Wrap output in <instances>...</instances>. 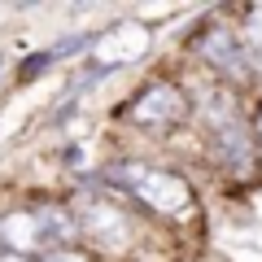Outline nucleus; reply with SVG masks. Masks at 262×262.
<instances>
[{
  "label": "nucleus",
  "mask_w": 262,
  "mask_h": 262,
  "mask_svg": "<svg viewBox=\"0 0 262 262\" xmlns=\"http://www.w3.org/2000/svg\"><path fill=\"white\" fill-rule=\"evenodd\" d=\"M70 210H75V223H79V245L88 253H96L101 262H122L140 249V241H144L140 214L122 196L96 188L92 179H79V192L70 196Z\"/></svg>",
  "instance_id": "obj_2"
},
{
  "label": "nucleus",
  "mask_w": 262,
  "mask_h": 262,
  "mask_svg": "<svg viewBox=\"0 0 262 262\" xmlns=\"http://www.w3.org/2000/svg\"><path fill=\"white\" fill-rule=\"evenodd\" d=\"M232 18H236L245 53H249V61H253V75H258V83H262V5H245V9H236Z\"/></svg>",
  "instance_id": "obj_7"
},
{
  "label": "nucleus",
  "mask_w": 262,
  "mask_h": 262,
  "mask_svg": "<svg viewBox=\"0 0 262 262\" xmlns=\"http://www.w3.org/2000/svg\"><path fill=\"white\" fill-rule=\"evenodd\" d=\"M5 61H9V57L0 53V79H5V75H13V66H5Z\"/></svg>",
  "instance_id": "obj_11"
},
{
  "label": "nucleus",
  "mask_w": 262,
  "mask_h": 262,
  "mask_svg": "<svg viewBox=\"0 0 262 262\" xmlns=\"http://www.w3.org/2000/svg\"><path fill=\"white\" fill-rule=\"evenodd\" d=\"M0 262H31V258H18V253H5V249H0Z\"/></svg>",
  "instance_id": "obj_10"
},
{
  "label": "nucleus",
  "mask_w": 262,
  "mask_h": 262,
  "mask_svg": "<svg viewBox=\"0 0 262 262\" xmlns=\"http://www.w3.org/2000/svg\"><path fill=\"white\" fill-rule=\"evenodd\" d=\"M188 61H196V75L210 79V83H223L232 92H249V88H262L258 75H253V61L241 44V31H236V18L223 9H210L206 18L196 22L184 39Z\"/></svg>",
  "instance_id": "obj_3"
},
{
  "label": "nucleus",
  "mask_w": 262,
  "mask_h": 262,
  "mask_svg": "<svg viewBox=\"0 0 262 262\" xmlns=\"http://www.w3.org/2000/svg\"><path fill=\"white\" fill-rule=\"evenodd\" d=\"M39 262H101L96 253H88L83 245H66V249H48Z\"/></svg>",
  "instance_id": "obj_8"
},
{
  "label": "nucleus",
  "mask_w": 262,
  "mask_h": 262,
  "mask_svg": "<svg viewBox=\"0 0 262 262\" xmlns=\"http://www.w3.org/2000/svg\"><path fill=\"white\" fill-rule=\"evenodd\" d=\"M249 131H253V144H258V158H262V92H258V101L249 110Z\"/></svg>",
  "instance_id": "obj_9"
},
{
  "label": "nucleus",
  "mask_w": 262,
  "mask_h": 262,
  "mask_svg": "<svg viewBox=\"0 0 262 262\" xmlns=\"http://www.w3.org/2000/svg\"><path fill=\"white\" fill-rule=\"evenodd\" d=\"M114 118L140 140H170L175 131L192 122V96L179 75H153L144 79L127 101L114 110Z\"/></svg>",
  "instance_id": "obj_4"
},
{
  "label": "nucleus",
  "mask_w": 262,
  "mask_h": 262,
  "mask_svg": "<svg viewBox=\"0 0 262 262\" xmlns=\"http://www.w3.org/2000/svg\"><path fill=\"white\" fill-rule=\"evenodd\" d=\"M201 158L227 184H253L262 175V158H258V144H253V131H249V114L206 131L201 136Z\"/></svg>",
  "instance_id": "obj_5"
},
{
  "label": "nucleus",
  "mask_w": 262,
  "mask_h": 262,
  "mask_svg": "<svg viewBox=\"0 0 262 262\" xmlns=\"http://www.w3.org/2000/svg\"><path fill=\"white\" fill-rule=\"evenodd\" d=\"M88 179L105 192L122 196L136 214L153 219L162 227H188L201 214V192H196L192 175L175 162L144 158V153H118V158L101 162Z\"/></svg>",
  "instance_id": "obj_1"
},
{
  "label": "nucleus",
  "mask_w": 262,
  "mask_h": 262,
  "mask_svg": "<svg viewBox=\"0 0 262 262\" xmlns=\"http://www.w3.org/2000/svg\"><path fill=\"white\" fill-rule=\"evenodd\" d=\"M153 53V31L140 27V22H114V27L96 31L92 48L83 53L88 66H105V70H114V75H122V70H131L136 61H144V57Z\"/></svg>",
  "instance_id": "obj_6"
}]
</instances>
